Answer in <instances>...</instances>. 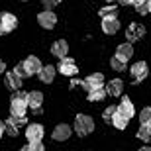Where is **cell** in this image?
<instances>
[{
    "instance_id": "cell-31",
    "label": "cell",
    "mask_w": 151,
    "mask_h": 151,
    "mask_svg": "<svg viewBox=\"0 0 151 151\" xmlns=\"http://www.w3.org/2000/svg\"><path fill=\"white\" fill-rule=\"evenodd\" d=\"M16 73H20V75H22L24 78H26V77H29V75H28V71H26V67H24V63H20V65H16Z\"/></svg>"
},
{
    "instance_id": "cell-33",
    "label": "cell",
    "mask_w": 151,
    "mask_h": 151,
    "mask_svg": "<svg viewBox=\"0 0 151 151\" xmlns=\"http://www.w3.org/2000/svg\"><path fill=\"white\" fill-rule=\"evenodd\" d=\"M4 71H6V63L0 59V73H4Z\"/></svg>"
},
{
    "instance_id": "cell-10",
    "label": "cell",
    "mask_w": 151,
    "mask_h": 151,
    "mask_svg": "<svg viewBox=\"0 0 151 151\" xmlns=\"http://www.w3.org/2000/svg\"><path fill=\"white\" fill-rule=\"evenodd\" d=\"M43 126L41 124H32L26 128V137L28 141H37V139H43Z\"/></svg>"
},
{
    "instance_id": "cell-30",
    "label": "cell",
    "mask_w": 151,
    "mask_h": 151,
    "mask_svg": "<svg viewBox=\"0 0 151 151\" xmlns=\"http://www.w3.org/2000/svg\"><path fill=\"white\" fill-rule=\"evenodd\" d=\"M59 2H61V0H43V8L45 10H53Z\"/></svg>"
},
{
    "instance_id": "cell-36",
    "label": "cell",
    "mask_w": 151,
    "mask_h": 151,
    "mask_svg": "<svg viewBox=\"0 0 151 151\" xmlns=\"http://www.w3.org/2000/svg\"><path fill=\"white\" fill-rule=\"evenodd\" d=\"M149 10H151V0H149Z\"/></svg>"
},
{
    "instance_id": "cell-18",
    "label": "cell",
    "mask_w": 151,
    "mask_h": 151,
    "mask_svg": "<svg viewBox=\"0 0 151 151\" xmlns=\"http://www.w3.org/2000/svg\"><path fill=\"white\" fill-rule=\"evenodd\" d=\"M106 90H108V94H110V96H120V94H122V90H124L122 78H112V81L106 84Z\"/></svg>"
},
{
    "instance_id": "cell-4",
    "label": "cell",
    "mask_w": 151,
    "mask_h": 151,
    "mask_svg": "<svg viewBox=\"0 0 151 151\" xmlns=\"http://www.w3.org/2000/svg\"><path fill=\"white\" fill-rule=\"evenodd\" d=\"M61 75H65V77H75V75L78 73V67L77 63H75V59H71V57H63L61 63H59V69H57Z\"/></svg>"
},
{
    "instance_id": "cell-11",
    "label": "cell",
    "mask_w": 151,
    "mask_h": 151,
    "mask_svg": "<svg viewBox=\"0 0 151 151\" xmlns=\"http://www.w3.org/2000/svg\"><path fill=\"white\" fill-rule=\"evenodd\" d=\"M24 63V67H26V71H28V75L32 77V75H37L39 71H41V61H39L37 57H34V55H29V57H26V61H22Z\"/></svg>"
},
{
    "instance_id": "cell-39",
    "label": "cell",
    "mask_w": 151,
    "mask_h": 151,
    "mask_svg": "<svg viewBox=\"0 0 151 151\" xmlns=\"http://www.w3.org/2000/svg\"><path fill=\"white\" fill-rule=\"evenodd\" d=\"M149 126H151V122H149Z\"/></svg>"
},
{
    "instance_id": "cell-22",
    "label": "cell",
    "mask_w": 151,
    "mask_h": 151,
    "mask_svg": "<svg viewBox=\"0 0 151 151\" xmlns=\"http://www.w3.org/2000/svg\"><path fill=\"white\" fill-rule=\"evenodd\" d=\"M18 128H20V124L14 116H10V120H6V134L12 135V137H16L18 135Z\"/></svg>"
},
{
    "instance_id": "cell-23",
    "label": "cell",
    "mask_w": 151,
    "mask_h": 151,
    "mask_svg": "<svg viewBox=\"0 0 151 151\" xmlns=\"http://www.w3.org/2000/svg\"><path fill=\"white\" fill-rule=\"evenodd\" d=\"M137 137H139L141 141H151V126H149V124H141V126H139Z\"/></svg>"
},
{
    "instance_id": "cell-35",
    "label": "cell",
    "mask_w": 151,
    "mask_h": 151,
    "mask_svg": "<svg viewBox=\"0 0 151 151\" xmlns=\"http://www.w3.org/2000/svg\"><path fill=\"white\" fill-rule=\"evenodd\" d=\"M135 2H139V0H132V4H135Z\"/></svg>"
},
{
    "instance_id": "cell-16",
    "label": "cell",
    "mask_w": 151,
    "mask_h": 151,
    "mask_svg": "<svg viewBox=\"0 0 151 151\" xmlns=\"http://www.w3.org/2000/svg\"><path fill=\"white\" fill-rule=\"evenodd\" d=\"M55 71L57 69L53 67V65H43L41 67V71H39V78H41V83H45V84H49V83H53V78H55Z\"/></svg>"
},
{
    "instance_id": "cell-9",
    "label": "cell",
    "mask_w": 151,
    "mask_h": 151,
    "mask_svg": "<svg viewBox=\"0 0 151 151\" xmlns=\"http://www.w3.org/2000/svg\"><path fill=\"white\" fill-rule=\"evenodd\" d=\"M6 86L8 88H12V90H20L22 88V81H24V77L20 73H16V69L12 71V73H6Z\"/></svg>"
},
{
    "instance_id": "cell-32",
    "label": "cell",
    "mask_w": 151,
    "mask_h": 151,
    "mask_svg": "<svg viewBox=\"0 0 151 151\" xmlns=\"http://www.w3.org/2000/svg\"><path fill=\"white\" fill-rule=\"evenodd\" d=\"M4 134H6V124H4V122H0V137H2Z\"/></svg>"
},
{
    "instance_id": "cell-34",
    "label": "cell",
    "mask_w": 151,
    "mask_h": 151,
    "mask_svg": "<svg viewBox=\"0 0 151 151\" xmlns=\"http://www.w3.org/2000/svg\"><path fill=\"white\" fill-rule=\"evenodd\" d=\"M120 4H124V6H129V4H132V0H120Z\"/></svg>"
},
{
    "instance_id": "cell-21",
    "label": "cell",
    "mask_w": 151,
    "mask_h": 151,
    "mask_svg": "<svg viewBox=\"0 0 151 151\" xmlns=\"http://www.w3.org/2000/svg\"><path fill=\"white\" fill-rule=\"evenodd\" d=\"M128 122H129V118H128V116H124L122 112H118V110H116V114H114V118H112L114 128H118V129H126V128H128Z\"/></svg>"
},
{
    "instance_id": "cell-19",
    "label": "cell",
    "mask_w": 151,
    "mask_h": 151,
    "mask_svg": "<svg viewBox=\"0 0 151 151\" xmlns=\"http://www.w3.org/2000/svg\"><path fill=\"white\" fill-rule=\"evenodd\" d=\"M116 55L122 57L124 61H129L132 57H134V47H132V43H120L116 49Z\"/></svg>"
},
{
    "instance_id": "cell-6",
    "label": "cell",
    "mask_w": 151,
    "mask_h": 151,
    "mask_svg": "<svg viewBox=\"0 0 151 151\" xmlns=\"http://www.w3.org/2000/svg\"><path fill=\"white\" fill-rule=\"evenodd\" d=\"M129 73H132V77H134L135 83H139V81L147 78V75H149V67H147L145 61H137V63H134V65H132Z\"/></svg>"
},
{
    "instance_id": "cell-7",
    "label": "cell",
    "mask_w": 151,
    "mask_h": 151,
    "mask_svg": "<svg viewBox=\"0 0 151 151\" xmlns=\"http://www.w3.org/2000/svg\"><path fill=\"white\" fill-rule=\"evenodd\" d=\"M28 104H29V108H32L34 114H39L41 112V104H43V94L37 92V90L28 92Z\"/></svg>"
},
{
    "instance_id": "cell-20",
    "label": "cell",
    "mask_w": 151,
    "mask_h": 151,
    "mask_svg": "<svg viewBox=\"0 0 151 151\" xmlns=\"http://www.w3.org/2000/svg\"><path fill=\"white\" fill-rule=\"evenodd\" d=\"M106 94H108V90L104 88V86L90 88V90H88V100H90V102H100V100H104V98H106Z\"/></svg>"
},
{
    "instance_id": "cell-28",
    "label": "cell",
    "mask_w": 151,
    "mask_h": 151,
    "mask_svg": "<svg viewBox=\"0 0 151 151\" xmlns=\"http://www.w3.org/2000/svg\"><path fill=\"white\" fill-rule=\"evenodd\" d=\"M151 122V108H143L139 112V124H149Z\"/></svg>"
},
{
    "instance_id": "cell-38",
    "label": "cell",
    "mask_w": 151,
    "mask_h": 151,
    "mask_svg": "<svg viewBox=\"0 0 151 151\" xmlns=\"http://www.w3.org/2000/svg\"><path fill=\"white\" fill-rule=\"evenodd\" d=\"M108 2H114V0H108Z\"/></svg>"
},
{
    "instance_id": "cell-25",
    "label": "cell",
    "mask_w": 151,
    "mask_h": 151,
    "mask_svg": "<svg viewBox=\"0 0 151 151\" xmlns=\"http://www.w3.org/2000/svg\"><path fill=\"white\" fill-rule=\"evenodd\" d=\"M98 14H100V18H118V8L116 6H104Z\"/></svg>"
},
{
    "instance_id": "cell-27",
    "label": "cell",
    "mask_w": 151,
    "mask_h": 151,
    "mask_svg": "<svg viewBox=\"0 0 151 151\" xmlns=\"http://www.w3.org/2000/svg\"><path fill=\"white\" fill-rule=\"evenodd\" d=\"M135 10H137V12H139V14H141V16H143V14H149V0H139V2H135Z\"/></svg>"
},
{
    "instance_id": "cell-15",
    "label": "cell",
    "mask_w": 151,
    "mask_h": 151,
    "mask_svg": "<svg viewBox=\"0 0 151 151\" xmlns=\"http://www.w3.org/2000/svg\"><path fill=\"white\" fill-rule=\"evenodd\" d=\"M53 139L55 141H65V139H69L71 137V128H69L67 124H59L55 129H53Z\"/></svg>"
},
{
    "instance_id": "cell-17",
    "label": "cell",
    "mask_w": 151,
    "mask_h": 151,
    "mask_svg": "<svg viewBox=\"0 0 151 151\" xmlns=\"http://www.w3.org/2000/svg\"><path fill=\"white\" fill-rule=\"evenodd\" d=\"M118 112H122L124 116H128V118H134L135 108H134V104H132V100H129L128 96H124L122 102L118 104Z\"/></svg>"
},
{
    "instance_id": "cell-26",
    "label": "cell",
    "mask_w": 151,
    "mask_h": 151,
    "mask_svg": "<svg viewBox=\"0 0 151 151\" xmlns=\"http://www.w3.org/2000/svg\"><path fill=\"white\" fill-rule=\"evenodd\" d=\"M22 151H43V143H41V139H37V141H28V145H24Z\"/></svg>"
},
{
    "instance_id": "cell-29",
    "label": "cell",
    "mask_w": 151,
    "mask_h": 151,
    "mask_svg": "<svg viewBox=\"0 0 151 151\" xmlns=\"http://www.w3.org/2000/svg\"><path fill=\"white\" fill-rule=\"evenodd\" d=\"M116 110H118V106H110V108H106V110L102 112V118H104L106 122H112V118H114V114H116Z\"/></svg>"
},
{
    "instance_id": "cell-37",
    "label": "cell",
    "mask_w": 151,
    "mask_h": 151,
    "mask_svg": "<svg viewBox=\"0 0 151 151\" xmlns=\"http://www.w3.org/2000/svg\"><path fill=\"white\" fill-rule=\"evenodd\" d=\"M20 2H28V0H20Z\"/></svg>"
},
{
    "instance_id": "cell-14",
    "label": "cell",
    "mask_w": 151,
    "mask_h": 151,
    "mask_svg": "<svg viewBox=\"0 0 151 151\" xmlns=\"http://www.w3.org/2000/svg\"><path fill=\"white\" fill-rule=\"evenodd\" d=\"M51 53L55 57H59V59H63V57L69 53V43L65 41V39H57L55 43L51 45Z\"/></svg>"
},
{
    "instance_id": "cell-13",
    "label": "cell",
    "mask_w": 151,
    "mask_h": 151,
    "mask_svg": "<svg viewBox=\"0 0 151 151\" xmlns=\"http://www.w3.org/2000/svg\"><path fill=\"white\" fill-rule=\"evenodd\" d=\"M84 84H86V90L104 86V75H102V73H92V75H88V77L84 78Z\"/></svg>"
},
{
    "instance_id": "cell-12",
    "label": "cell",
    "mask_w": 151,
    "mask_h": 151,
    "mask_svg": "<svg viewBox=\"0 0 151 151\" xmlns=\"http://www.w3.org/2000/svg\"><path fill=\"white\" fill-rule=\"evenodd\" d=\"M118 29H120L118 18H102V32L104 34L114 35V34H118Z\"/></svg>"
},
{
    "instance_id": "cell-24",
    "label": "cell",
    "mask_w": 151,
    "mask_h": 151,
    "mask_svg": "<svg viewBox=\"0 0 151 151\" xmlns=\"http://www.w3.org/2000/svg\"><path fill=\"white\" fill-rule=\"evenodd\" d=\"M126 63H128V61H124L122 57L114 55L112 59H110V67H112L114 71H126Z\"/></svg>"
},
{
    "instance_id": "cell-3",
    "label": "cell",
    "mask_w": 151,
    "mask_h": 151,
    "mask_svg": "<svg viewBox=\"0 0 151 151\" xmlns=\"http://www.w3.org/2000/svg\"><path fill=\"white\" fill-rule=\"evenodd\" d=\"M16 26H18V18L14 14H10V12H2L0 14V35H6L10 32H14Z\"/></svg>"
},
{
    "instance_id": "cell-5",
    "label": "cell",
    "mask_w": 151,
    "mask_h": 151,
    "mask_svg": "<svg viewBox=\"0 0 151 151\" xmlns=\"http://www.w3.org/2000/svg\"><path fill=\"white\" fill-rule=\"evenodd\" d=\"M37 24L43 29H53L57 24V16L53 14V10H43L37 14Z\"/></svg>"
},
{
    "instance_id": "cell-2",
    "label": "cell",
    "mask_w": 151,
    "mask_h": 151,
    "mask_svg": "<svg viewBox=\"0 0 151 151\" xmlns=\"http://www.w3.org/2000/svg\"><path fill=\"white\" fill-rule=\"evenodd\" d=\"M75 132L78 135H88L90 132H94V120L86 114H78L75 118Z\"/></svg>"
},
{
    "instance_id": "cell-1",
    "label": "cell",
    "mask_w": 151,
    "mask_h": 151,
    "mask_svg": "<svg viewBox=\"0 0 151 151\" xmlns=\"http://www.w3.org/2000/svg\"><path fill=\"white\" fill-rule=\"evenodd\" d=\"M28 108H29L28 92L16 90V94L12 96V100H10V114H12V116H26Z\"/></svg>"
},
{
    "instance_id": "cell-8",
    "label": "cell",
    "mask_w": 151,
    "mask_h": 151,
    "mask_svg": "<svg viewBox=\"0 0 151 151\" xmlns=\"http://www.w3.org/2000/svg\"><path fill=\"white\" fill-rule=\"evenodd\" d=\"M143 35H145V28L139 26V24H132V26H128V29H126V39H128V41H137V39H141Z\"/></svg>"
}]
</instances>
